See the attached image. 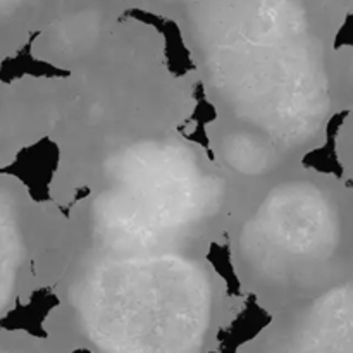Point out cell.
I'll return each instance as SVG.
<instances>
[{"label":"cell","mask_w":353,"mask_h":353,"mask_svg":"<svg viewBox=\"0 0 353 353\" xmlns=\"http://www.w3.org/2000/svg\"><path fill=\"white\" fill-rule=\"evenodd\" d=\"M341 41H352L353 43V14L347 16V21L340 30V34H338V43H341Z\"/></svg>","instance_id":"6da1fadb"}]
</instances>
